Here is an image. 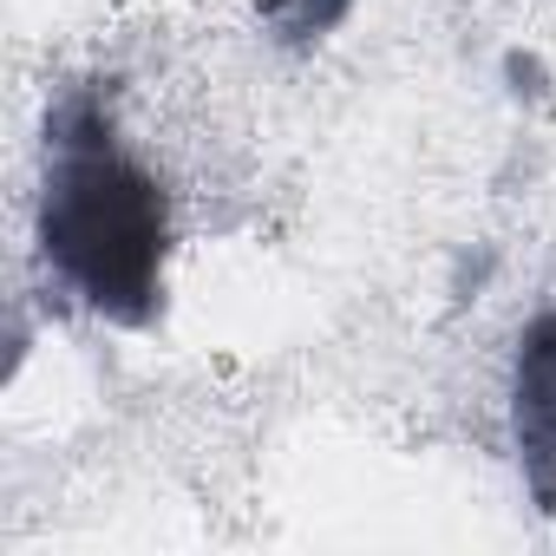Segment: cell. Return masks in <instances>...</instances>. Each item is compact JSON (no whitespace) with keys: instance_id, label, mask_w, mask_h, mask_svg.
Instances as JSON below:
<instances>
[{"instance_id":"1","label":"cell","mask_w":556,"mask_h":556,"mask_svg":"<svg viewBox=\"0 0 556 556\" xmlns=\"http://www.w3.org/2000/svg\"><path fill=\"white\" fill-rule=\"evenodd\" d=\"M164 190L118 151L99 99H73L53 131L40 242L60 282L112 321H151L164 295Z\"/></svg>"},{"instance_id":"2","label":"cell","mask_w":556,"mask_h":556,"mask_svg":"<svg viewBox=\"0 0 556 556\" xmlns=\"http://www.w3.org/2000/svg\"><path fill=\"white\" fill-rule=\"evenodd\" d=\"M517 452L536 491L556 497V315H543L517 354Z\"/></svg>"},{"instance_id":"3","label":"cell","mask_w":556,"mask_h":556,"mask_svg":"<svg viewBox=\"0 0 556 556\" xmlns=\"http://www.w3.org/2000/svg\"><path fill=\"white\" fill-rule=\"evenodd\" d=\"M354 0H262V14L282 27V40H321Z\"/></svg>"}]
</instances>
